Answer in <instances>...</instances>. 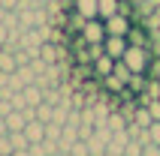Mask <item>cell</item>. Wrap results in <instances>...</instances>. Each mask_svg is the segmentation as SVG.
I'll use <instances>...</instances> for the list:
<instances>
[{
  "instance_id": "obj_27",
  "label": "cell",
  "mask_w": 160,
  "mask_h": 156,
  "mask_svg": "<svg viewBox=\"0 0 160 156\" xmlns=\"http://www.w3.org/2000/svg\"><path fill=\"white\" fill-rule=\"evenodd\" d=\"M58 156H72V153H70V150H67V153H58Z\"/></svg>"
},
{
  "instance_id": "obj_10",
  "label": "cell",
  "mask_w": 160,
  "mask_h": 156,
  "mask_svg": "<svg viewBox=\"0 0 160 156\" xmlns=\"http://www.w3.org/2000/svg\"><path fill=\"white\" fill-rule=\"evenodd\" d=\"M94 69H97V75H112V66H115V60H112V57H109V54H100V57H94Z\"/></svg>"
},
{
  "instance_id": "obj_17",
  "label": "cell",
  "mask_w": 160,
  "mask_h": 156,
  "mask_svg": "<svg viewBox=\"0 0 160 156\" xmlns=\"http://www.w3.org/2000/svg\"><path fill=\"white\" fill-rule=\"evenodd\" d=\"M70 153H72V156H91V150H88V141H85V138H79V141H72V147H70Z\"/></svg>"
},
{
  "instance_id": "obj_7",
  "label": "cell",
  "mask_w": 160,
  "mask_h": 156,
  "mask_svg": "<svg viewBox=\"0 0 160 156\" xmlns=\"http://www.w3.org/2000/svg\"><path fill=\"white\" fill-rule=\"evenodd\" d=\"M21 93H24V102H27V105H39V102L45 99V87L33 81V84H27Z\"/></svg>"
},
{
  "instance_id": "obj_19",
  "label": "cell",
  "mask_w": 160,
  "mask_h": 156,
  "mask_svg": "<svg viewBox=\"0 0 160 156\" xmlns=\"http://www.w3.org/2000/svg\"><path fill=\"white\" fill-rule=\"evenodd\" d=\"M30 153H33V156H52V153H48V147H45V138L36 141V144H30Z\"/></svg>"
},
{
  "instance_id": "obj_30",
  "label": "cell",
  "mask_w": 160,
  "mask_h": 156,
  "mask_svg": "<svg viewBox=\"0 0 160 156\" xmlns=\"http://www.w3.org/2000/svg\"><path fill=\"white\" fill-rule=\"evenodd\" d=\"M0 156H3V153H0Z\"/></svg>"
},
{
  "instance_id": "obj_4",
  "label": "cell",
  "mask_w": 160,
  "mask_h": 156,
  "mask_svg": "<svg viewBox=\"0 0 160 156\" xmlns=\"http://www.w3.org/2000/svg\"><path fill=\"white\" fill-rule=\"evenodd\" d=\"M127 48H130L127 36H106V39H103V54H109L112 60H121Z\"/></svg>"
},
{
  "instance_id": "obj_11",
  "label": "cell",
  "mask_w": 160,
  "mask_h": 156,
  "mask_svg": "<svg viewBox=\"0 0 160 156\" xmlns=\"http://www.w3.org/2000/svg\"><path fill=\"white\" fill-rule=\"evenodd\" d=\"M133 123H136V126H142V129H148V126L154 123L151 111H148V105H142V108H136V111H133Z\"/></svg>"
},
{
  "instance_id": "obj_2",
  "label": "cell",
  "mask_w": 160,
  "mask_h": 156,
  "mask_svg": "<svg viewBox=\"0 0 160 156\" xmlns=\"http://www.w3.org/2000/svg\"><path fill=\"white\" fill-rule=\"evenodd\" d=\"M82 39L88 45H100L106 39V27H103V18H88L82 21Z\"/></svg>"
},
{
  "instance_id": "obj_21",
  "label": "cell",
  "mask_w": 160,
  "mask_h": 156,
  "mask_svg": "<svg viewBox=\"0 0 160 156\" xmlns=\"http://www.w3.org/2000/svg\"><path fill=\"white\" fill-rule=\"evenodd\" d=\"M148 135H151L154 144H160V120H154L151 126H148Z\"/></svg>"
},
{
  "instance_id": "obj_24",
  "label": "cell",
  "mask_w": 160,
  "mask_h": 156,
  "mask_svg": "<svg viewBox=\"0 0 160 156\" xmlns=\"http://www.w3.org/2000/svg\"><path fill=\"white\" fill-rule=\"evenodd\" d=\"M6 132H9V129H6V117L0 114V135H6Z\"/></svg>"
},
{
  "instance_id": "obj_3",
  "label": "cell",
  "mask_w": 160,
  "mask_h": 156,
  "mask_svg": "<svg viewBox=\"0 0 160 156\" xmlns=\"http://www.w3.org/2000/svg\"><path fill=\"white\" fill-rule=\"evenodd\" d=\"M103 27H106V36H127L130 30H133L130 18L124 15V9H121V12H115L112 18H106V21H103Z\"/></svg>"
},
{
  "instance_id": "obj_15",
  "label": "cell",
  "mask_w": 160,
  "mask_h": 156,
  "mask_svg": "<svg viewBox=\"0 0 160 156\" xmlns=\"http://www.w3.org/2000/svg\"><path fill=\"white\" fill-rule=\"evenodd\" d=\"M124 156H142V141H139V138H130L124 144Z\"/></svg>"
},
{
  "instance_id": "obj_22",
  "label": "cell",
  "mask_w": 160,
  "mask_h": 156,
  "mask_svg": "<svg viewBox=\"0 0 160 156\" xmlns=\"http://www.w3.org/2000/svg\"><path fill=\"white\" fill-rule=\"evenodd\" d=\"M142 156H160V144H154V141H148L142 147Z\"/></svg>"
},
{
  "instance_id": "obj_23",
  "label": "cell",
  "mask_w": 160,
  "mask_h": 156,
  "mask_svg": "<svg viewBox=\"0 0 160 156\" xmlns=\"http://www.w3.org/2000/svg\"><path fill=\"white\" fill-rule=\"evenodd\" d=\"M0 6L9 9V12H18V9H21V0H0Z\"/></svg>"
},
{
  "instance_id": "obj_28",
  "label": "cell",
  "mask_w": 160,
  "mask_h": 156,
  "mask_svg": "<svg viewBox=\"0 0 160 156\" xmlns=\"http://www.w3.org/2000/svg\"><path fill=\"white\" fill-rule=\"evenodd\" d=\"M0 51H3V42H0Z\"/></svg>"
},
{
  "instance_id": "obj_29",
  "label": "cell",
  "mask_w": 160,
  "mask_h": 156,
  "mask_svg": "<svg viewBox=\"0 0 160 156\" xmlns=\"http://www.w3.org/2000/svg\"><path fill=\"white\" fill-rule=\"evenodd\" d=\"M157 57H160V48H157Z\"/></svg>"
},
{
  "instance_id": "obj_14",
  "label": "cell",
  "mask_w": 160,
  "mask_h": 156,
  "mask_svg": "<svg viewBox=\"0 0 160 156\" xmlns=\"http://www.w3.org/2000/svg\"><path fill=\"white\" fill-rule=\"evenodd\" d=\"M127 42H130V45H148V36H145L139 27H133V30L127 33Z\"/></svg>"
},
{
  "instance_id": "obj_25",
  "label": "cell",
  "mask_w": 160,
  "mask_h": 156,
  "mask_svg": "<svg viewBox=\"0 0 160 156\" xmlns=\"http://www.w3.org/2000/svg\"><path fill=\"white\" fill-rule=\"evenodd\" d=\"M12 156H33V153H30V147H24V150H15Z\"/></svg>"
},
{
  "instance_id": "obj_20",
  "label": "cell",
  "mask_w": 160,
  "mask_h": 156,
  "mask_svg": "<svg viewBox=\"0 0 160 156\" xmlns=\"http://www.w3.org/2000/svg\"><path fill=\"white\" fill-rule=\"evenodd\" d=\"M15 111V105H12V99H6V96H0V114L6 117V114H12Z\"/></svg>"
},
{
  "instance_id": "obj_16",
  "label": "cell",
  "mask_w": 160,
  "mask_h": 156,
  "mask_svg": "<svg viewBox=\"0 0 160 156\" xmlns=\"http://www.w3.org/2000/svg\"><path fill=\"white\" fill-rule=\"evenodd\" d=\"M9 138H12V147H15V150L30 147V141H27V135H24V132H9Z\"/></svg>"
},
{
  "instance_id": "obj_12",
  "label": "cell",
  "mask_w": 160,
  "mask_h": 156,
  "mask_svg": "<svg viewBox=\"0 0 160 156\" xmlns=\"http://www.w3.org/2000/svg\"><path fill=\"white\" fill-rule=\"evenodd\" d=\"M36 117H39L42 123H48V120L54 117V102H48V99H42V102L36 105Z\"/></svg>"
},
{
  "instance_id": "obj_26",
  "label": "cell",
  "mask_w": 160,
  "mask_h": 156,
  "mask_svg": "<svg viewBox=\"0 0 160 156\" xmlns=\"http://www.w3.org/2000/svg\"><path fill=\"white\" fill-rule=\"evenodd\" d=\"M103 156H124V153H121V150H106Z\"/></svg>"
},
{
  "instance_id": "obj_6",
  "label": "cell",
  "mask_w": 160,
  "mask_h": 156,
  "mask_svg": "<svg viewBox=\"0 0 160 156\" xmlns=\"http://www.w3.org/2000/svg\"><path fill=\"white\" fill-rule=\"evenodd\" d=\"M24 135H27V141L30 144H36V141H42L45 138V123L36 117V120H27V126H24Z\"/></svg>"
},
{
  "instance_id": "obj_1",
  "label": "cell",
  "mask_w": 160,
  "mask_h": 156,
  "mask_svg": "<svg viewBox=\"0 0 160 156\" xmlns=\"http://www.w3.org/2000/svg\"><path fill=\"white\" fill-rule=\"evenodd\" d=\"M121 60L127 63V69L133 72V75H145L157 57H154V51L148 48V45H130V48L124 51V57H121Z\"/></svg>"
},
{
  "instance_id": "obj_5",
  "label": "cell",
  "mask_w": 160,
  "mask_h": 156,
  "mask_svg": "<svg viewBox=\"0 0 160 156\" xmlns=\"http://www.w3.org/2000/svg\"><path fill=\"white\" fill-rule=\"evenodd\" d=\"M72 9H76V15H82L85 21H88V18H100L97 0H72Z\"/></svg>"
},
{
  "instance_id": "obj_9",
  "label": "cell",
  "mask_w": 160,
  "mask_h": 156,
  "mask_svg": "<svg viewBox=\"0 0 160 156\" xmlns=\"http://www.w3.org/2000/svg\"><path fill=\"white\" fill-rule=\"evenodd\" d=\"M24 126H27L24 111H12V114H6V129H9V132H24Z\"/></svg>"
},
{
  "instance_id": "obj_13",
  "label": "cell",
  "mask_w": 160,
  "mask_h": 156,
  "mask_svg": "<svg viewBox=\"0 0 160 156\" xmlns=\"http://www.w3.org/2000/svg\"><path fill=\"white\" fill-rule=\"evenodd\" d=\"M127 123H130V120H127L124 114H109L106 126H109V129H112V132H118V129H127Z\"/></svg>"
},
{
  "instance_id": "obj_18",
  "label": "cell",
  "mask_w": 160,
  "mask_h": 156,
  "mask_svg": "<svg viewBox=\"0 0 160 156\" xmlns=\"http://www.w3.org/2000/svg\"><path fill=\"white\" fill-rule=\"evenodd\" d=\"M0 153H3V156H12V153H15V147H12V138H9V132H6V135H0Z\"/></svg>"
},
{
  "instance_id": "obj_8",
  "label": "cell",
  "mask_w": 160,
  "mask_h": 156,
  "mask_svg": "<svg viewBox=\"0 0 160 156\" xmlns=\"http://www.w3.org/2000/svg\"><path fill=\"white\" fill-rule=\"evenodd\" d=\"M97 12H100V18L106 21V18H112L115 12H121V0H97Z\"/></svg>"
}]
</instances>
